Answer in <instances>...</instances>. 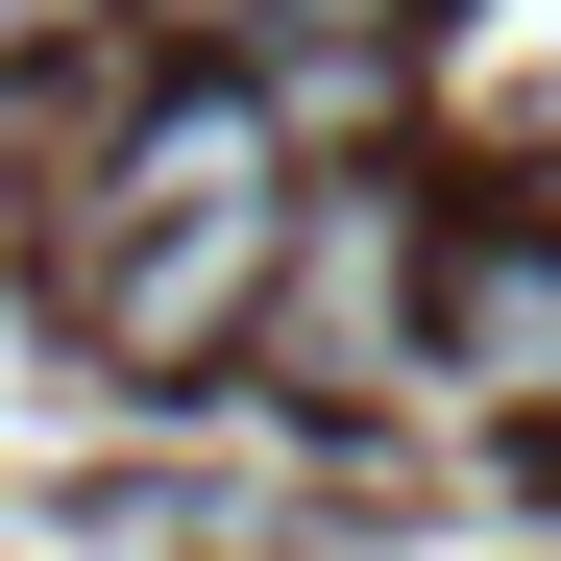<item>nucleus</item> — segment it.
Instances as JSON below:
<instances>
[{"label":"nucleus","mask_w":561,"mask_h":561,"mask_svg":"<svg viewBox=\"0 0 561 561\" xmlns=\"http://www.w3.org/2000/svg\"><path fill=\"white\" fill-rule=\"evenodd\" d=\"M294 123H268V73H171V99L73 171V318H99V366H220L268 342V268H294Z\"/></svg>","instance_id":"obj_1"},{"label":"nucleus","mask_w":561,"mask_h":561,"mask_svg":"<svg viewBox=\"0 0 561 561\" xmlns=\"http://www.w3.org/2000/svg\"><path fill=\"white\" fill-rule=\"evenodd\" d=\"M268 366L294 391H439V244L391 220V171H318L294 196V268H268Z\"/></svg>","instance_id":"obj_2"},{"label":"nucleus","mask_w":561,"mask_h":561,"mask_svg":"<svg viewBox=\"0 0 561 561\" xmlns=\"http://www.w3.org/2000/svg\"><path fill=\"white\" fill-rule=\"evenodd\" d=\"M439 391H489V415H561V220H489V244H439Z\"/></svg>","instance_id":"obj_3"},{"label":"nucleus","mask_w":561,"mask_h":561,"mask_svg":"<svg viewBox=\"0 0 561 561\" xmlns=\"http://www.w3.org/2000/svg\"><path fill=\"white\" fill-rule=\"evenodd\" d=\"M147 25H171V49L220 73V49H268V25H294V0H147Z\"/></svg>","instance_id":"obj_4"},{"label":"nucleus","mask_w":561,"mask_h":561,"mask_svg":"<svg viewBox=\"0 0 561 561\" xmlns=\"http://www.w3.org/2000/svg\"><path fill=\"white\" fill-rule=\"evenodd\" d=\"M73 25H99V0H0V73H25V49H73Z\"/></svg>","instance_id":"obj_5"}]
</instances>
